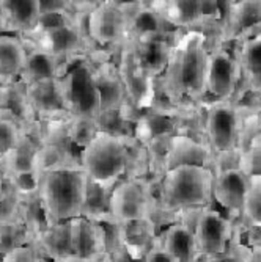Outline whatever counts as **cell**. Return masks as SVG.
<instances>
[{
  "label": "cell",
  "instance_id": "8d00e7d4",
  "mask_svg": "<svg viewBox=\"0 0 261 262\" xmlns=\"http://www.w3.org/2000/svg\"><path fill=\"white\" fill-rule=\"evenodd\" d=\"M0 262H51L47 260L35 244L22 245L0 257Z\"/></svg>",
  "mask_w": 261,
  "mask_h": 262
},
{
  "label": "cell",
  "instance_id": "1f68e13d",
  "mask_svg": "<svg viewBox=\"0 0 261 262\" xmlns=\"http://www.w3.org/2000/svg\"><path fill=\"white\" fill-rule=\"evenodd\" d=\"M66 126H68V137L71 143H73V146L79 149V152L99 132L96 118H88V116H69Z\"/></svg>",
  "mask_w": 261,
  "mask_h": 262
},
{
  "label": "cell",
  "instance_id": "f546056e",
  "mask_svg": "<svg viewBox=\"0 0 261 262\" xmlns=\"http://www.w3.org/2000/svg\"><path fill=\"white\" fill-rule=\"evenodd\" d=\"M110 188H106L103 185L94 184L88 179V187H87V198H85V206L82 217L96 220L104 215L110 213Z\"/></svg>",
  "mask_w": 261,
  "mask_h": 262
},
{
  "label": "cell",
  "instance_id": "2e32d148",
  "mask_svg": "<svg viewBox=\"0 0 261 262\" xmlns=\"http://www.w3.org/2000/svg\"><path fill=\"white\" fill-rule=\"evenodd\" d=\"M249 188V176L241 168L214 171L212 200L231 213H241Z\"/></svg>",
  "mask_w": 261,
  "mask_h": 262
},
{
  "label": "cell",
  "instance_id": "8992f818",
  "mask_svg": "<svg viewBox=\"0 0 261 262\" xmlns=\"http://www.w3.org/2000/svg\"><path fill=\"white\" fill-rule=\"evenodd\" d=\"M135 2H96L87 14L85 27L90 41L98 47L125 46L131 38L129 8Z\"/></svg>",
  "mask_w": 261,
  "mask_h": 262
},
{
  "label": "cell",
  "instance_id": "f35d334b",
  "mask_svg": "<svg viewBox=\"0 0 261 262\" xmlns=\"http://www.w3.org/2000/svg\"><path fill=\"white\" fill-rule=\"evenodd\" d=\"M144 262H176V260H175L167 251L164 250V247L159 244V237H157V242H156L154 247L147 253Z\"/></svg>",
  "mask_w": 261,
  "mask_h": 262
},
{
  "label": "cell",
  "instance_id": "5b68a950",
  "mask_svg": "<svg viewBox=\"0 0 261 262\" xmlns=\"http://www.w3.org/2000/svg\"><path fill=\"white\" fill-rule=\"evenodd\" d=\"M91 54L82 55L66 66L62 77L65 102L71 116L98 118L101 113V98L94 83Z\"/></svg>",
  "mask_w": 261,
  "mask_h": 262
},
{
  "label": "cell",
  "instance_id": "74e56055",
  "mask_svg": "<svg viewBox=\"0 0 261 262\" xmlns=\"http://www.w3.org/2000/svg\"><path fill=\"white\" fill-rule=\"evenodd\" d=\"M68 13H76L73 0H39V17Z\"/></svg>",
  "mask_w": 261,
  "mask_h": 262
},
{
  "label": "cell",
  "instance_id": "836d02e7",
  "mask_svg": "<svg viewBox=\"0 0 261 262\" xmlns=\"http://www.w3.org/2000/svg\"><path fill=\"white\" fill-rule=\"evenodd\" d=\"M241 215L253 229L261 231V174L249 176V188Z\"/></svg>",
  "mask_w": 261,
  "mask_h": 262
},
{
  "label": "cell",
  "instance_id": "60d3db41",
  "mask_svg": "<svg viewBox=\"0 0 261 262\" xmlns=\"http://www.w3.org/2000/svg\"><path fill=\"white\" fill-rule=\"evenodd\" d=\"M2 187H4V174L0 171V193H2Z\"/></svg>",
  "mask_w": 261,
  "mask_h": 262
},
{
  "label": "cell",
  "instance_id": "484cf974",
  "mask_svg": "<svg viewBox=\"0 0 261 262\" xmlns=\"http://www.w3.org/2000/svg\"><path fill=\"white\" fill-rule=\"evenodd\" d=\"M255 27H261V0L230 2L227 14V30L230 38H247Z\"/></svg>",
  "mask_w": 261,
  "mask_h": 262
},
{
  "label": "cell",
  "instance_id": "7402d4cb",
  "mask_svg": "<svg viewBox=\"0 0 261 262\" xmlns=\"http://www.w3.org/2000/svg\"><path fill=\"white\" fill-rule=\"evenodd\" d=\"M35 245L39 253L51 262H79L71 245L69 222L46 225L38 234Z\"/></svg>",
  "mask_w": 261,
  "mask_h": 262
},
{
  "label": "cell",
  "instance_id": "e0dca14e",
  "mask_svg": "<svg viewBox=\"0 0 261 262\" xmlns=\"http://www.w3.org/2000/svg\"><path fill=\"white\" fill-rule=\"evenodd\" d=\"M214 156L209 146L186 134L170 135L165 156V171L176 168V166H208L212 170Z\"/></svg>",
  "mask_w": 261,
  "mask_h": 262
},
{
  "label": "cell",
  "instance_id": "6da1fadb",
  "mask_svg": "<svg viewBox=\"0 0 261 262\" xmlns=\"http://www.w3.org/2000/svg\"><path fill=\"white\" fill-rule=\"evenodd\" d=\"M206 35L189 30L175 44L169 69L165 71V90L172 99L200 101L206 94L208 54Z\"/></svg>",
  "mask_w": 261,
  "mask_h": 262
},
{
  "label": "cell",
  "instance_id": "30bf717a",
  "mask_svg": "<svg viewBox=\"0 0 261 262\" xmlns=\"http://www.w3.org/2000/svg\"><path fill=\"white\" fill-rule=\"evenodd\" d=\"M116 66L126 90L128 102L137 108L153 107L156 101V79L148 76L138 64L131 41L123 46Z\"/></svg>",
  "mask_w": 261,
  "mask_h": 262
},
{
  "label": "cell",
  "instance_id": "ac0fdd59",
  "mask_svg": "<svg viewBox=\"0 0 261 262\" xmlns=\"http://www.w3.org/2000/svg\"><path fill=\"white\" fill-rule=\"evenodd\" d=\"M138 64L145 73L154 79L165 74L173 57L175 44L169 36H148L140 39H129Z\"/></svg>",
  "mask_w": 261,
  "mask_h": 262
},
{
  "label": "cell",
  "instance_id": "44dd1931",
  "mask_svg": "<svg viewBox=\"0 0 261 262\" xmlns=\"http://www.w3.org/2000/svg\"><path fill=\"white\" fill-rule=\"evenodd\" d=\"M5 33L29 36L39 22V0H0Z\"/></svg>",
  "mask_w": 261,
  "mask_h": 262
},
{
  "label": "cell",
  "instance_id": "83f0119b",
  "mask_svg": "<svg viewBox=\"0 0 261 262\" xmlns=\"http://www.w3.org/2000/svg\"><path fill=\"white\" fill-rule=\"evenodd\" d=\"M0 108L11 112L19 120L22 127L38 120L29 99L27 85L22 83L21 80L0 86Z\"/></svg>",
  "mask_w": 261,
  "mask_h": 262
},
{
  "label": "cell",
  "instance_id": "3957f363",
  "mask_svg": "<svg viewBox=\"0 0 261 262\" xmlns=\"http://www.w3.org/2000/svg\"><path fill=\"white\" fill-rule=\"evenodd\" d=\"M214 173L208 166H176L159 179V203L172 213L187 209H206L212 201Z\"/></svg>",
  "mask_w": 261,
  "mask_h": 262
},
{
  "label": "cell",
  "instance_id": "7c38bea8",
  "mask_svg": "<svg viewBox=\"0 0 261 262\" xmlns=\"http://www.w3.org/2000/svg\"><path fill=\"white\" fill-rule=\"evenodd\" d=\"M202 257H212L224 253L233 239L234 226L214 209H205L194 229Z\"/></svg>",
  "mask_w": 261,
  "mask_h": 262
},
{
  "label": "cell",
  "instance_id": "603a6c76",
  "mask_svg": "<svg viewBox=\"0 0 261 262\" xmlns=\"http://www.w3.org/2000/svg\"><path fill=\"white\" fill-rule=\"evenodd\" d=\"M27 46V63L21 76V82L26 85L44 82V80H55L65 76L66 68L62 61L54 58L39 47H36L32 41L22 38Z\"/></svg>",
  "mask_w": 261,
  "mask_h": 262
},
{
  "label": "cell",
  "instance_id": "4316f807",
  "mask_svg": "<svg viewBox=\"0 0 261 262\" xmlns=\"http://www.w3.org/2000/svg\"><path fill=\"white\" fill-rule=\"evenodd\" d=\"M157 226L151 219L122 223L123 247L135 257H145L157 242Z\"/></svg>",
  "mask_w": 261,
  "mask_h": 262
},
{
  "label": "cell",
  "instance_id": "277c9868",
  "mask_svg": "<svg viewBox=\"0 0 261 262\" xmlns=\"http://www.w3.org/2000/svg\"><path fill=\"white\" fill-rule=\"evenodd\" d=\"M131 140L99 130L79 152V165L88 179L112 190L128 173L131 165Z\"/></svg>",
  "mask_w": 261,
  "mask_h": 262
},
{
  "label": "cell",
  "instance_id": "4fadbf2b",
  "mask_svg": "<svg viewBox=\"0 0 261 262\" xmlns=\"http://www.w3.org/2000/svg\"><path fill=\"white\" fill-rule=\"evenodd\" d=\"M43 146V124L39 120L22 129L17 146L0 160V171L5 178H16L35 171L36 156Z\"/></svg>",
  "mask_w": 261,
  "mask_h": 262
},
{
  "label": "cell",
  "instance_id": "cb8c5ba5",
  "mask_svg": "<svg viewBox=\"0 0 261 262\" xmlns=\"http://www.w3.org/2000/svg\"><path fill=\"white\" fill-rule=\"evenodd\" d=\"M27 63V46L17 35H0V86L17 82Z\"/></svg>",
  "mask_w": 261,
  "mask_h": 262
},
{
  "label": "cell",
  "instance_id": "e575fe53",
  "mask_svg": "<svg viewBox=\"0 0 261 262\" xmlns=\"http://www.w3.org/2000/svg\"><path fill=\"white\" fill-rule=\"evenodd\" d=\"M253 253L249 244L243 242L239 237V231L234 228L233 239L228 244L227 250L217 256L203 257V262H252Z\"/></svg>",
  "mask_w": 261,
  "mask_h": 262
},
{
  "label": "cell",
  "instance_id": "8fae6325",
  "mask_svg": "<svg viewBox=\"0 0 261 262\" xmlns=\"http://www.w3.org/2000/svg\"><path fill=\"white\" fill-rule=\"evenodd\" d=\"M241 64L224 47H216L208 54L206 66V93L214 101H230L238 88L241 79Z\"/></svg>",
  "mask_w": 261,
  "mask_h": 262
},
{
  "label": "cell",
  "instance_id": "52a82bcc",
  "mask_svg": "<svg viewBox=\"0 0 261 262\" xmlns=\"http://www.w3.org/2000/svg\"><path fill=\"white\" fill-rule=\"evenodd\" d=\"M88 13H81L76 24L71 26L55 29L51 32H43V33H33L29 36H21L32 41L36 47L43 49L58 61L65 64V68L79 57L91 54V41L87 35L85 20Z\"/></svg>",
  "mask_w": 261,
  "mask_h": 262
},
{
  "label": "cell",
  "instance_id": "d4e9b609",
  "mask_svg": "<svg viewBox=\"0 0 261 262\" xmlns=\"http://www.w3.org/2000/svg\"><path fill=\"white\" fill-rule=\"evenodd\" d=\"M159 244L176 262H200L202 259L194 231L181 222H175L165 228L159 237Z\"/></svg>",
  "mask_w": 261,
  "mask_h": 262
},
{
  "label": "cell",
  "instance_id": "f1b7e54d",
  "mask_svg": "<svg viewBox=\"0 0 261 262\" xmlns=\"http://www.w3.org/2000/svg\"><path fill=\"white\" fill-rule=\"evenodd\" d=\"M238 61L250 93L261 94V32H256L241 42Z\"/></svg>",
  "mask_w": 261,
  "mask_h": 262
},
{
  "label": "cell",
  "instance_id": "d6a6232c",
  "mask_svg": "<svg viewBox=\"0 0 261 262\" xmlns=\"http://www.w3.org/2000/svg\"><path fill=\"white\" fill-rule=\"evenodd\" d=\"M22 129V124L11 112L0 108V160L17 146Z\"/></svg>",
  "mask_w": 261,
  "mask_h": 262
},
{
  "label": "cell",
  "instance_id": "d590c367",
  "mask_svg": "<svg viewBox=\"0 0 261 262\" xmlns=\"http://www.w3.org/2000/svg\"><path fill=\"white\" fill-rule=\"evenodd\" d=\"M5 178V176H4ZM11 181V184L14 185V188L17 190V193L24 198H30V196H36L39 192V184H41V174L38 171H32V173H26L16 178H7Z\"/></svg>",
  "mask_w": 261,
  "mask_h": 262
},
{
  "label": "cell",
  "instance_id": "d6986e66",
  "mask_svg": "<svg viewBox=\"0 0 261 262\" xmlns=\"http://www.w3.org/2000/svg\"><path fill=\"white\" fill-rule=\"evenodd\" d=\"M71 245L79 262H98L104 259V241L98 222L77 217L69 220Z\"/></svg>",
  "mask_w": 261,
  "mask_h": 262
},
{
  "label": "cell",
  "instance_id": "ab89813d",
  "mask_svg": "<svg viewBox=\"0 0 261 262\" xmlns=\"http://www.w3.org/2000/svg\"><path fill=\"white\" fill-rule=\"evenodd\" d=\"M144 260H145V257H135L125 247L115 251L112 256H109V262H144Z\"/></svg>",
  "mask_w": 261,
  "mask_h": 262
},
{
  "label": "cell",
  "instance_id": "ba28073f",
  "mask_svg": "<svg viewBox=\"0 0 261 262\" xmlns=\"http://www.w3.org/2000/svg\"><path fill=\"white\" fill-rule=\"evenodd\" d=\"M241 115L231 101L208 104L205 113V134L212 154H227L239 149Z\"/></svg>",
  "mask_w": 261,
  "mask_h": 262
},
{
  "label": "cell",
  "instance_id": "9c48e42d",
  "mask_svg": "<svg viewBox=\"0 0 261 262\" xmlns=\"http://www.w3.org/2000/svg\"><path fill=\"white\" fill-rule=\"evenodd\" d=\"M151 204V190L140 178L122 179L110 192V215L122 223L147 219Z\"/></svg>",
  "mask_w": 261,
  "mask_h": 262
},
{
  "label": "cell",
  "instance_id": "ffe728a7",
  "mask_svg": "<svg viewBox=\"0 0 261 262\" xmlns=\"http://www.w3.org/2000/svg\"><path fill=\"white\" fill-rule=\"evenodd\" d=\"M93 73L101 98V113L122 110L128 104V96L116 63L109 60L93 61Z\"/></svg>",
  "mask_w": 261,
  "mask_h": 262
},
{
  "label": "cell",
  "instance_id": "9a60e30c",
  "mask_svg": "<svg viewBox=\"0 0 261 262\" xmlns=\"http://www.w3.org/2000/svg\"><path fill=\"white\" fill-rule=\"evenodd\" d=\"M153 5L175 29H189L202 24L206 17L220 13V2H202V0H172V2H153Z\"/></svg>",
  "mask_w": 261,
  "mask_h": 262
},
{
  "label": "cell",
  "instance_id": "4dcf8cb0",
  "mask_svg": "<svg viewBox=\"0 0 261 262\" xmlns=\"http://www.w3.org/2000/svg\"><path fill=\"white\" fill-rule=\"evenodd\" d=\"M29 244H33V235L26 223L0 220V256Z\"/></svg>",
  "mask_w": 261,
  "mask_h": 262
},
{
  "label": "cell",
  "instance_id": "5bb4252c",
  "mask_svg": "<svg viewBox=\"0 0 261 262\" xmlns=\"http://www.w3.org/2000/svg\"><path fill=\"white\" fill-rule=\"evenodd\" d=\"M27 94L38 120H66L71 116L65 102L62 77L27 85Z\"/></svg>",
  "mask_w": 261,
  "mask_h": 262
},
{
  "label": "cell",
  "instance_id": "7a4b0ae2",
  "mask_svg": "<svg viewBox=\"0 0 261 262\" xmlns=\"http://www.w3.org/2000/svg\"><path fill=\"white\" fill-rule=\"evenodd\" d=\"M87 187L88 176L81 166L43 173L38 198L46 225L66 223L82 217Z\"/></svg>",
  "mask_w": 261,
  "mask_h": 262
}]
</instances>
